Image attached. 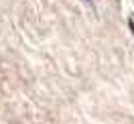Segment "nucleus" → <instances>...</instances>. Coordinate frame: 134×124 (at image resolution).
I'll return each instance as SVG.
<instances>
[{
	"instance_id": "nucleus-1",
	"label": "nucleus",
	"mask_w": 134,
	"mask_h": 124,
	"mask_svg": "<svg viewBox=\"0 0 134 124\" xmlns=\"http://www.w3.org/2000/svg\"><path fill=\"white\" fill-rule=\"evenodd\" d=\"M130 29H132V33H134V23H130Z\"/></svg>"
},
{
	"instance_id": "nucleus-2",
	"label": "nucleus",
	"mask_w": 134,
	"mask_h": 124,
	"mask_svg": "<svg viewBox=\"0 0 134 124\" xmlns=\"http://www.w3.org/2000/svg\"><path fill=\"white\" fill-rule=\"evenodd\" d=\"M85 2H90V4H92V0H85Z\"/></svg>"
}]
</instances>
